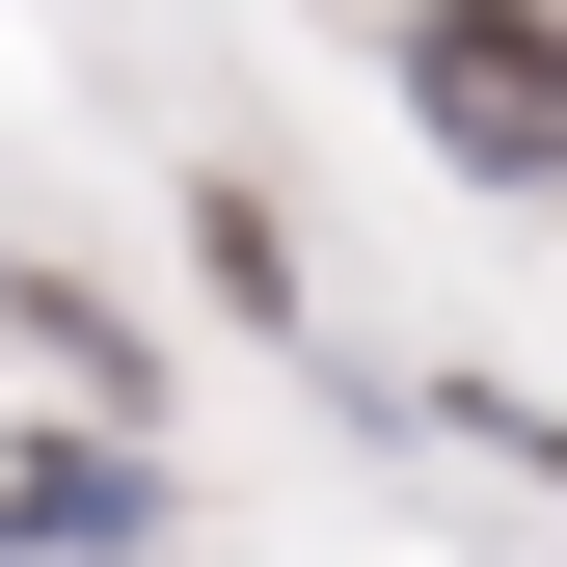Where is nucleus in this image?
Returning a JSON list of instances; mask_svg holds the SVG:
<instances>
[{"label": "nucleus", "mask_w": 567, "mask_h": 567, "mask_svg": "<svg viewBox=\"0 0 567 567\" xmlns=\"http://www.w3.org/2000/svg\"><path fill=\"white\" fill-rule=\"evenodd\" d=\"M405 82H433V135H460V163L567 189V28H540V0H433V28H405Z\"/></svg>", "instance_id": "f257e3e1"}, {"label": "nucleus", "mask_w": 567, "mask_h": 567, "mask_svg": "<svg viewBox=\"0 0 567 567\" xmlns=\"http://www.w3.org/2000/svg\"><path fill=\"white\" fill-rule=\"evenodd\" d=\"M0 540H135V460H0Z\"/></svg>", "instance_id": "f03ea898"}]
</instances>
